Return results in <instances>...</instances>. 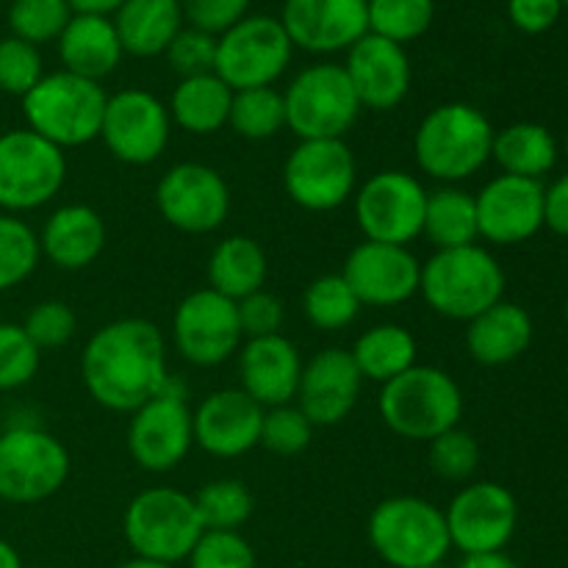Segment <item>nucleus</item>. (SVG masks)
<instances>
[{
  "instance_id": "nucleus-1",
  "label": "nucleus",
  "mask_w": 568,
  "mask_h": 568,
  "mask_svg": "<svg viewBox=\"0 0 568 568\" xmlns=\"http://www.w3.org/2000/svg\"><path fill=\"white\" fill-rule=\"evenodd\" d=\"M166 338L150 320L125 316L89 336L81 353V381L89 397L114 414H133L170 381Z\"/></svg>"
},
{
  "instance_id": "nucleus-2",
  "label": "nucleus",
  "mask_w": 568,
  "mask_h": 568,
  "mask_svg": "<svg viewBox=\"0 0 568 568\" xmlns=\"http://www.w3.org/2000/svg\"><path fill=\"white\" fill-rule=\"evenodd\" d=\"M497 128L483 109L453 100L422 116L414 133L416 166L438 186H460L491 161Z\"/></svg>"
},
{
  "instance_id": "nucleus-3",
  "label": "nucleus",
  "mask_w": 568,
  "mask_h": 568,
  "mask_svg": "<svg viewBox=\"0 0 568 568\" xmlns=\"http://www.w3.org/2000/svg\"><path fill=\"white\" fill-rule=\"evenodd\" d=\"M503 264L483 244L436 250L422 264L419 294L433 314L453 322H471L505 300Z\"/></svg>"
},
{
  "instance_id": "nucleus-4",
  "label": "nucleus",
  "mask_w": 568,
  "mask_h": 568,
  "mask_svg": "<svg viewBox=\"0 0 568 568\" xmlns=\"http://www.w3.org/2000/svg\"><path fill=\"white\" fill-rule=\"evenodd\" d=\"M381 419L405 442H427L453 430L464 419V392L449 372L416 364L383 383L377 397Z\"/></svg>"
},
{
  "instance_id": "nucleus-5",
  "label": "nucleus",
  "mask_w": 568,
  "mask_h": 568,
  "mask_svg": "<svg viewBox=\"0 0 568 568\" xmlns=\"http://www.w3.org/2000/svg\"><path fill=\"white\" fill-rule=\"evenodd\" d=\"M105 100L109 94L103 83L67 70L44 72L42 81L22 98V116L28 131L67 153L100 139Z\"/></svg>"
},
{
  "instance_id": "nucleus-6",
  "label": "nucleus",
  "mask_w": 568,
  "mask_h": 568,
  "mask_svg": "<svg viewBox=\"0 0 568 568\" xmlns=\"http://www.w3.org/2000/svg\"><path fill=\"white\" fill-rule=\"evenodd\" d=\"M366 536L377 558L392 568L444 564L453 549L444 510L414 494H397L377 503L369 514Z\"/></svg>"
},
{
  "instance_id": "nucleus-7",
  "label": "nucleus",
  "mask_w": 568,
  "mask_h": 568,
  "mask_svg": "<svg viewBox=\"0 0 568 568\" xmlns=\"http://www.w3.org/2000/svg\"><path fill=\"white\" fill-rule=\"evenodd\" d=\"M122 536L133 558L178 566L192 555L203 536L192 494L181 488H144L122 514Z\"/></svg>"
},
{
  "instance_id": "nucleus-8",
  "label": "nucleus",
  "mask_w": 568,
  "mask_h": 568,
  "mask_svg": "<svg viewBox=\"0 0 568 568\" xmlns=\"http://www.w3.org/2000/svg\"><path fill=\"white\" fill-rule=\"evenodd\" d=\"M286 131L297 139H344L361 116V100L344 64L316 61L283 89Z\"/></svg>"
},
{
  "instance_id": "nucleus-9",
  "label": "nucleus",
  "mask_w": 568,
  "mask_h": 568,
  "mask_svg": "<svg viewBox=\"0 0 568 568\" xmlns=\"http://www.w3.org/2000/svg\"><path fill=\"white\" fill-rule=\"evenodd\" d=\"M72 460L64 442L39 422L9 425L0 433V499L37 505L67 486Z\"/></svg>"
},
{
  "instance_id": "nucleus-10",
  "label": "nucleus",
  "mask_w": 568,
  "mask_h": 568,
  "mask_svg": "<svg viewBox=\"0 0 568 568\" xmlns=\"http://www.w3.org/2000/svg\"><path fill=\"white\" fill-rule=\"evenodd\" d=\"M67 183V153L28 128L0 133V214L53 203Z\"/></svg>"
},
{
  "instance_id": "nucleus-11",
  "label": "nucleus",
  "mask_w": 568,
  "mask_h": 568,
  "mask_svg": "<svg viewBox=\"0 0 568 568\" xmlns=\"http://www.w3.org/2000/svg\"><path fill=\"white\" fill-rule=\"evenodd\" d=\"M125 444L133 464L150 475H166L189 458L194 447V425L181 377L170 375L150 403L133 410Z\"/></svg>"
},
{
  "instance_id": "nucleus-12",
  "label": "nucleus",
  "mask_w": 568,
  "mask_h": 568,
  "mask_svg": "<svg viewBox=\"0 0 568 568\" xmlns=\"http://www.w3.org/2000/svg\"><path fill=\"white\" fill-rule=\"evenodd\" d=\"M288 200L311 214H327L353 200L358 161L344 139H300L283 164Z\"/></svg>"
},
{
  "instance_id": "nucleus-13",
  "label": "nucleus",
  "mask_w": 568,
  "mask_h": 568,
  "mask_svg": "<svg viewBox=\"0 0 568 568\" xmlns=\"http://www.w3.org/2000/svg\"><path fill=\"white\" fill-rule=\"evenodd\" d=\"M294 44L272 14H247L216 37L214 72L233 89L275 87L288 70Z\"/></svg>"
},
{
  "instance_id": "nucleus-14",
  "label": "nucleus",
  "mask_w": 568,
  "mask_h": 568,
  "mask_svg": "<svg viewBox=\"0 0 568 568\" xmlns=\"http://www.w3.org/2000/svg\"><path fill=\"white\" fill-rule=\"evenodd\" d=\"M425 203V183L405 170L375 172L353 194L355 222L366 242L399 247H410V242L422 236Z\"/></svg>"
},
{
  "instance_id": "nucleus-15",
  "label": "nucleus",
  "mask_w": 568,
  "mask_h": 568,
  "mask_svg": "<svg viewBox=\"0 0 568 568\" xmlns=\"http://www.w3.org/2000/svg\"><path fill=\"white\" fill-rule=\"evenodd\" d=\"M172 139V116L161 98L148 89H122L105 100L100 142L128 166H150L166 153Z\"/></svg>"
},
{
  "instance_id": "nucleus-16",
  "label": "nucleus",
  "mask_w": 568,
  "mask_h": 568,
  "mask_svg": "<svg viewBox=\"0 0 568 568\" xmlns=\"http://www.w3.org/2000/svg\"><path fill=\"white\" fill-rule=\"evenodd\" d=\"M155 209L175 231L205 236L225 225L231 214V186L214 166L181 161L155 183Z\"/></svg>"
},
{
  "instance_id": "nucleus-17",
  "label": "nucleus",
  "mask_w": 568,
  "mask_h": 568,
  "mask_svg": "<svg viewBox=\"0 0 568 568\" xmlns=\"http://www.w3.org/2000/svg\"><path fill=\"white\" fill-rule=\"evenodd\" d=\"M172 344L197 369H214L231 361L244 344L236 303L209 286L186 294L172 314Z\"/></svg>"
},
{
  "instance_id": "nucleus-18",
  "label": "nucleus",
  "mask_w": 568,
  "mask_h": 568,
  "mask_svg": "<svg viewBox=\"0 0 568 568\" xmlns=\"http://www.w3.org/2000/svg\"><path fill=\"white\" fill-rule=\"evenodd\" d=\"M444 519L460 555L505 552L519 527V503L503 483L471 480L449 499Z\"/></svg>"
},
{
  "instance_id": "nucleus-19",
  "label": "nucleus",
  "mask_w": 568,
  "mask_h": 568,
  "mask_svg": "<svg viewBox=\"0 0 568 568\" xmlns=\"http://www.w3.org/2000/svg\"><path fill=\"white\" fill-rule=\"evenodd\" d=\"M422 261L410 247L383 242H361L347 253L342 277L349 283L361 305L397 308L419 294Z\"/></svg>"
},
{
  "instance_id": "nucleus-20",
  "label": "nucleus",
  "mask_w": 568,
  "mask_h": 568,
  "mask_svg": "<svg viewBox=\"0 0 568 568\" xmlns=\"http://www.w3.org/2000/svg\"><path fill=\"white\" fill-rule=\"evenodd\" d=\"M277 20L294 50L314 55L347 53L369 33V0H283Z\"/></svg>"
},
{
  "instance_id": "nucleus-21",
  "label": "nucleus",
  "mask_w": 568,
  "mask_h": 568,
  "mask_svg": "<svg viewBox=\"0 0 568 568\" xmlns=\"http://www.w3.org/2000/svg\"><path fill=\"white\" fill-rule=\"evenodd\" d=\"M475 203L480 242L514 247L544 231V181L497 175L475 194Z\"/></svg>"
},
{
  "instance_id": "nucleus-22",
  "label": "nucleus",
  "mask_w": 568,
  "mask_h": 568,
  "mask_svg": "<svg viewBox=\"0 0 568 568\" xmlns=\"http://www.w3.org/2000/svg\"><path fill=\"white\" fill-rule=\"evenodd\" d=\"M364 388L358 366L344 347H325L303 364L294 405L314 427H336L355 410Z\"/></svg>"
},
{
  "instance_id": "nucleus-23",
  "label": "nucleus",
  "mask_w": 568,
  "mask_h": 568,
  "mask_svg": "<svg viewBox=\"0 0 568 568\" xmlns=\"http://www.w3.org/2000/svg\"><path fill=\"white\" fill-rule=\"evenodd\" d=\"M264 408L242 388H220L200 399L192 410L194 447L211 458H242L261 444Z\"/></svg>"
},
{
  "instance_id": "nucleus-24",
  "label": "nucleus",
  "mask_w": 568,
  "mask_h": 568,
  "mask_svg": "<svg viewBox=\"0 0 568 568\" xmlns=\"http://www.w3.org/2000/svg\"><path fill=\"white\" fill-rule=\"evenodd\" d=\"M344 72L358 94L361 109L381 114L399 109L414 83L408 50L375 33H366L347 50Z\"/></svg>"
},
{
  "instance_id": "nucleus-25",
  "label": "nucleus",
  "mask_w": 568,
  "mask_h": 568,
  "mask_svg": "<svg viewBox=\"0 0 568 568\" xmlns=\"http://www.w3.org/2000/svg\"><path fill=\"white\" fill-rule=\"evenodd\" d=\"M239 388L261 408L288 405L297 397L303 355L283 333L264 338H244L239 347Z\"/></svg>"
},
{
  "instance_id": "nucleus-26",
  "label": "nucleus",
  "mask_w": 568,
  "mask_h": 568,
  "mask_svg": "<svg viewBox=\"0 0 568 568\" xmlns=\"http://www.w3.org/2000/svg\"><path fill=\"white\" fill-rule=\"evenodd\" d=\"M109 242L105 220L83 203L59 205L39 231V250L55 270L81 272L103 255Z\"/></svg>"
},
{
  "instance_id": "nucleus-27",
  "label": "nucleus",
  "mask_w": 568,
  "mask_h": 568,
  "mask_svg": "<svg viewBox=\"0 0 568 568\" xmlns=\"http://www.w3.org/2000/svg\"><path fill=\"white\" fill-rule=\"evenodd\" d=\"M536 325L527 308L499 300L480 316L466 322V349L480 366H508L530 349Z\"/></svg>"
},
{
  "instance_id": "nucleus-28",
  "label": "nucleus",
  "mask_w": 568,
  "mask_h": 568,
  "mask_svg": "<svg viewBox=\"0 0 568 568\" xmlns=\"http://www.w3.org/2000/svg\"><path fill=\"white\" fill-rule=\"evenodd\" d=\"M55 44L61 70L98 83H103V78H109L125 55L114 20L100 14H72Z\"/></svg>"
},
{
  "instance_id": "nucleus-29",
  "label": "nucleus",
  "mask_w": 568,
  "mask_h": 568,
  "mask_svg": "<svg viewBox=\"0 0 568 568\" xmlns=\"http://www.w3.org/2000/svg\"><path fill=\"white\" fill-rule=\"evenodd\" d=\"M111 20L125 55L136 59L164 55L178 31L186 26L181 0H125Z\"/></svg>"
},
{
  "instance_id": "nucleus-30",
  "label": "nucleus",
  "mask_w": 568,
  "mask_h": 568,
  "mask_svg": "<svg viewBox=\"0 0 568 568\" xmlns=\"http://www.w3.org/2000/svg\"><path fill=\"white\" fill-rule=\"evenodd\" d=\"M491 161H497L503 175L544 181L558 166L560 142L541 122H510L494 133Z\"/></svg>"
},
{
  "instance_id": "nucleus-31",
  "label": "nucleus",
  "mask_w": 568,
  "mask_h": 568,
  "mask_svg": "<svg viewBox=\"0 0 568 568\" xmlns=\"http://www.w3.org/2000/svg\"><path fill=\"white\" fill-rule=\"evenodd\" d=\"M266 275H270V258H266L264 247L244 233L222 239L211 250L209 264H205L209 288L233 303L261 292L266 286Z\"/></svg>"
},
{
  "instance_id": "nucleus-32",
  "label": "nucleus",
  "mask_w": 568,
  "mask_h": 568,
  "mask_svg": "<svg viewBox=\"0 0 568 568\" xmlns=\"http://www.w3.org/2000/svg\"><path fill=\"white\" fill-rule=\"evenodd\" d=\"M233 103V89L216 72L181 78L170 94L172 125L192 136H211L227 125Z\"/></svg>"
},
{
  "instance_id": "nucleus-33",
  "label": "nucleus",
  "mask_w": 568,
  "mask_h": 568,
  "mask_svg": "<svg viewBox=\"0 0 568 568\" xmlns=\"http://www.w3.org/2000/svg\"><path fill=\"white\" fill-rule=\"evenodd\" d=\"M355 366H358L361 377L372 383H388L408 372L410 366L419 364V344H416L414 333L394 322H383V325L369 327L355 338L353 349Z\"/></svg>"
},
{
  "instance_id": "nucleus-34",
  "label": "nucleus",
  "mask_w": 568,
  "mask_h": 568,
  "mask_svg": "<svg viewBox=\"0 0 568 568\" xmlns=\"http://www.w3.org/2000/svg\"><path fill=\"white\" fill-rule=\"evenodd\" d=\"M422 236L433 244V250L480 244L475 194L464 186H438L427 192Z\"/></svg>"
},
{
  "instance_id": "nucleus-35",
  "label": "nucleus",
  "mask_w": 568,
  "mask_h": 568,
  "mask_svg": "<svg viewBox=\"0 0 568 568\" xmlns=\"http://www.w3.org/2000/svg\"><path fill=\"white\" fill-rule=\"evenodd\" d=\"M361 311H364V305L355 297L342 272L314 277L303 292V316L311 327L322 333L344 331L358 320Z\"/></svg>"
},
{
  "instance_id": "nucleus-36",
  "label": "nucleus",
  "mask_w": 568,
  "mask_h": 568,
  "mask_svg": "<svg viewBox=\"0 0 568 568\" xmlns=\"http://www.w3.org/2000/svg\"><path fill=\"white\" fill-rule=\"evenodd\" d=\"M227 125L247 142H266L286 131V103L277 87H258L233 92Z\"/></svg>"
},
{
  "instance_id": "nucleus-37",
  "label": "nucleus",
  "mask_w": 568,
  "mask_h": 568,
  "mask_svg": "<svg viewBox=\"0 0 568 568\" xmlns=\"http://www.w3.org/2000/svg\"><path fill=\"white\" fill-rule=\"evenodd\" d=\"M192 499L203 530L239 532L255 510L253 491L247 488V483L236 480V477H220V480L205 483Z\"/></svg>"
},
{
  "instance_id": "nucleus-38",
  "label": "nucleus",
  "mask_w": 568,
  "mask_h": 568,
  "mask_svg": "<svg viewBox=\"0 0 568 568\" xmlns=\"http://www.w3.org/2000/svg\"><path fill=\"white\" fill-rule=\"evenodd\" d=\"M42 261L39 233L17 214H0V292L22 286Z\"/></svg>"
},
{
  "instance_id": "nucleus-39",
  "label": "nucleus",
  "mask_w": 568,
  "mask_h": 568,
  "mask_svg": "<svg viewBox=\"0 0 568 568\" xmlns=\"http://www.w3.org/2000/svg\"><path fill=\"white\" fill-rule=\"evenodd\" d=\"M436 0H369V33L408 44L430 31Z\"/></svg>"
},
{
  "instance_id": "nucleus-40",
  "label": "nucleus",
  "mask_w": 568,
  "mask_h": 568,
  "mask_svg": "<svg viewBox=\"0 0 568 568\" xmlns=\"http://www.w3.org/2000/svg\"><path fill=\"white\" fill-rule=\"evenodd\" d=\"M6 20L11 37L39 48L61 37L67 22L72 20V9L67 0H11Z\"/></svg>"
},
{
  "instance_id": "nucleus-41",
  "label": "nucleus",
  "mask_w": 568,
  "mask_h": 568,
  "mask_svg": "<svg viewBox=\"0 0 568 568\" xmlns=\"http://www.w3.org/2000/svg\"><path fill=\"white\" fill-rule=\"evenodd\" d=\"M483 449L477 438L464 427H453V430L442 433L427 444V464L436 477L447 483H471L475 471L480 469Z\"/></svg>"
},
{
  "instance_id": "nucleus-42",
  "label": "nucleus",
  "mask_w": 568,
  "mask_h": 568,
  "mask_svg": "<svg viewBox=\"0 0 568 568\" xmlns=\"http://www.w3.org/2000/svg\"><path fill=\"white\" fill-rule=\"evenodd\" d=\"M314 430L316 427L311 425L308 416H305L297 405H277V408L264 410L258 447L277 455V458H294V455L308 449Z\"/></svg>"
},
{
  "instance_id": "nucleus-43",
  "label": "nucleus",
  "mask_w": 568,
  "mask_h": 568,
  "mask_svg": "<svg viewBox=\"0 0 568 568\" xmlns=\"http://www.w3.org/2000/svg\"><path fill=\"white\" fill-rule=\"evenodd\" d=\"M42 353L22 325L0 322V392H17L37 377Z\"/></svg>"
},
{
  "instance_id": "nucleus-44",
  "label": "nucleus",
  "mask_w": 568,
  "mask_h": 568,
  "mask_svg": "<svg viewBox=\"0 0 568 568\" xmlns=\"http://www.w3.org/2000/svg\"><path fill=\"white\" fill-rule=\"evenodd\" d=\"M44 75V61L37 44L17 37L0 39V92L26 98Z\"/></svg>"
},
{
  "instance_id": "nucleus-45",
  "label": "nucleus",
  "mask_w": 568,
  "mask_h": 568,
  "mask_svg": "<svg viewBox=\"0 0 568 568\" xmlns=\"http://www.w3.org/2000/svg\"><path fill=\"white\" fill-rule=\"evenodd\" d=\"M189 568H258L255 549L242 532L203 530L186 558Z\"/></svg>"
},
{
  "instance_id": "nucleus-46",
  "label": "nucleus",
  "mask_w": 568,
  "mask_h": 568,
  "mask_svg": "<svg viewBox=\"0 0 568 568\" xmlns=\"http://www.w3.org/2000/svg\"><path fill=\"white\" fill-rule=\"evenodd\" d=\"M22 331L28 333L39 353L44 349H59L70 344L78 333V316L70 303L64 300H42L26 314Z\"/></svg>"
},
{
  "instance_id": "nucleus-47",
  "label": "nucleus",
  "mask_w": 568,
  "mask_h": 568,
  "mask_svg": "<svg viewBox=\"0 0 568 568\" xmlns=\"http://www.w3.org/2000/svg\"><path fill=\"white\" fill-rule=\"evenodd\" d=\"M164 59L181 78L214 72L216 37L214 33L200 31V28L183 26L178 31V37L170 42V48L164 50Z\"/></svg>"
},
{
  "instance_id": "nucleus-48",
  "label": "nucleus",
  "mask_w": 568,
  "mask_h": 568,
  "mask_svg": "<svg viewBox=\"0 0 568 568\" xmlns=\"http://www.w3.org/2000/svg\"><path fill=\"white\" fill-rule=\"evenodd\" d=\"M236 308L244 338L277 336V333L283 331V322H286V308H283L281 300L272 292H266V288L239 300Z\"/></svg>"
},
{
  "instance_id": "nucleus-49",
  "label": "nucleus",
  "mask_w": 568,
  "mask_h": 568,
  "mask_svg": "<svg viewBox=\"0 0 568 568\" xmlns=\"http://www.w3.org/2000/svg\"><path fill=\"white\" fill-rule=\"evenodd\" d=\"M181 6L186 26L214 33V37L244 20L250 11V0H181Z\"/></svg>"
},
{
  "instance_id": "nucleus-50",
  "label": "nucleus",
  "mask_w": 568,
  "mask_h": 568,
  "mask_svg": "<svg viewBox=\"0 0 568 568\" xmlns=\"http://www.w3.org/2000/svg\"><path fill=\"white\" fill-rule=\"evenodd\" d=\"M564 0H508V20L527 37L547 33L564 14Z\"/></svg>"
},
{
  "instance_id": "nucleus-51",
  "label": "nucleus",
  "mask_w": 568,
  "mask_h": 568,
  "mask_svg": "<svg viewBox=\"0 0 568 568\" xmlns=\"http://www.w3.org/2000/svg\"><path fill=\"white\" fill-rule=\"evenodd\" d=\"M544 227L568 239V172L544 186Z\"/></svg>"
},
{
  "instance_id": "nucleus-52",
  "label": "nucleus",
  "mask_w": 568,
  "mask_h": 568,
  "mask_svg": "<svg viewBox=\"0 0 568 568\" xmlns=\"http://www.w3.org/2000/svg\"><path fill=\"white\" fill-rule=\"evenodd\" d=\"M455 568H519L508 552H480V555H464Z\"/></svg>"
},
{
  "instance_id": "nucleus-53",
  "label": "nucleus",
  "mask_w": 568,
  "mask_h": 568,
  "mask_svg": "<svg viewBox=\"0 0 568 568\" xmlns=\"http://www.w3.org/2000/svg\"><path fill=\"white\" fill-rule=\"evenodd\" d=\"M72 14H100V17H114L125 0H67Z\"/></svg>"
},
{
  "instance_id": "nucleus-54",
  "label": "nucleus",
  "mask_w": 568,
  "mask_h": 568,
  "mask_svg": "<svg viewBox=\"0 0 568 568\" xmlns=\"http://www.w3.org/2000/svg\"><path fill=\"white\" fill-rule=\"evenodd\" d=\"M0 568H26L20 552L9 541H3V538H0Z\"/></svg>"
},
{
  "instance_id": "nucleus-55",
  "label": "nucleus",
  "mask_w": 568,
  "mask_h": 568,
  "mask_svg": "<svg viewBox=\"0 0 568 568\" xmlns=\"http://www.w3.org/2000/svg\"><path fill=\"white\" fill-rule=\"evenodd\" d=\"M116 568H175V566L155 564V560H144V558H128L125 564H120Z\"/></svg>"
},
{
  "instance_id": "nucleus-56",
  "label": "nucleus",
  "mask_w": 568,
  "mask_h": 568,
  "mask_svg": "<svg viewBox=\"0 0 568 568\" xmlns=\"http://www.w3.org/2000/svg\"><path fill=\"white\" fill-rule=\"evenodd\" d=\"M560 153H564L566 161H568V131H566V136H564V144H560Z\"/></svg>"
},
{
  "instance_id": "nucleus-57",
  "label": "nucleus",
  "mask_w": 568,
  "mask_h": 568,
  "mask_svg": "<svg viewBox=\"0 0 568 568\" xmlns=\"http://www.w3.org/2000/svg\"><path fill=\"white\" fill-rule=\"evenodd\" d=\"M425 568H455V566H447V560H444V564H433V566H425Z\"/></svg>"
},
{
  "instance_id": "nucleus-58",
  "label": "nucleus",
  "mask_w": 568,
  "mask_h": 568,
  "mask_svg": "<svg viewBox=\"0 0 568 568\" xmlns=\"http://www.w3.org/2000/svg\"><path fill=\"white\" fill-rule=\"evenodd\" d=\"M566 325H568V300H566Z\"/></svg>"
},
{
  "instance_id": "nucleus-59",
  "label": "nucleus",
  "mask_w": 568,
  "mask_h": 568,
  "mask_svg": "<svg viewBox=\"0 0 568 568\" xmlns=\"http://www.w3.org/2000/svg\"><path fill=\"white\" fill-rule=\"evenodd\" d=\"M564 9H568V0H564Z\"/></svg>"
},
{
  "instance_id": "nucleus-60",
  "label": "nucleus",
  "mask_w": 568,
  "mask_h": 568,
  "mask_svg": "<svg viewBox=\"0 0 568 568\" xmlns=\"http://www.w3.org/2000/svg\"><path fill=\"white\" fill-rule=\"evenodd\" d=\"M37 568H42V566H37Z\"/></svg>"
}]
</instances>
